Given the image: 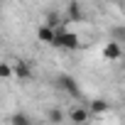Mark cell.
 Masks as SVG:
<instances>
[{
	"mask_svg": "<svg viewBox=\"0 0 125 125\" xmlns=\"http://www.w3.org/2000/svg\"><path fill=\"white\" fill-rule=\"evenodd\" d=\"M54 47H59V49H66V52H76V49L81 47V39H79V34H76V32H69L66 27H61V30H56Z\"/></svg>",
	"mask_w": 125,
	"mask_h": 125,
	"instance_id": "6da1fadb",
	"label": "cell"
},
{
	"mask_svg": "<svg viewBox=\"0 0 125 125\" xmlns=\"http://www.w3.org/2000/svg\"><path fill=\"white\" fill-rule=\"evenodd\" d=\"M54 86L59 88V91H64V93H69V96H74V98H79L81 96V88H79V81L71 76V74H59L56 79H54Z\"/></svg>",
	"mask_w": 125,
	"mask_h": 125,
	"instance_id": "7a4b0ae2",
	"label": "cell"
},
{
	"mask_svg": "<svg viewBox=\"0 0 125 125\" xmlns=\"http://www.w3.org/2000/svg\"><path fill=\"white\" fill-rule=\"evenodd\" d=\"M120 56H123V44L115 42V39H110V42L103 47V59H105V61H115V59H120Z\"/></svg>",
	"mask_w": 125,
	"mask_h": 125,
	"instance_id": "3957f363",
	"label": "cell"
},
{
	"mask_svg": "<svg viewBox=\"0 0 125 125\" xmlns=\"http://www.w3.org/2000/svg\"><path fill=\"white\" fill-rule=\"evenodd\" d=\"M88 118H91V110L83 108V105H76V108L69 110V120L74 125H83V123H88Z\"/></svg>",
	"mask_w": 125,
	"mask_h": 125,
	"instance_id": "277c9868",
	"label": "cell"
},
{
	"mask_svg": "<svg viewBox=\"0 0 125 125\" xmlns=\"http://www.w3.org/2000/svg\"><path fill=\"white\" fill-rule=\"evenodd\" d=\"M12 69H15V76H17L20 81H30V79H32V69H30V64H27L25 59H17Z\"/></svg>",
	"mask_w": 125,
	"mask_h": 125,
	"instance_id": "5b68a950",
	"label": "cell"
},
{
	"mask_svg": "<svg viewBox=\"0 0 125 125\" xmlns=\"http://www.w3.org/2000/svg\"><path fill=\"white\" fill-rule=\"evenodd\" d=\"M37 39H39L42 44H54L56 30H52V27H47V25H39V27H37Z\"/></svg>",
	"mask_w": 125,
	"mask_h": 125,
	"instance_id": "8992f818",
	"label": "cell"
},
{
	"mask_svg": "<svg viewBox=\"0 0 125 125\" xmlns=\"http://www.w3.org/2000/svg\"><path fill=\"white\" fill-rule=\"evenodd\" d=\"M66 17H69L71 22H81V20H83V8H81V3H76V0L69 3V5H66Z\"/></svg>",
	"mask_w": 125,
	"mask_h": 125,
	"instance_id": "52a82bcc",
	"label": "cell"
},
{
	"mask_svg": "<svg viewBox=\"0 0 125 125\" xmlns=\"http://www.w3.org/2000/svg\"><path fill=\"white\" fill-rule=\"evenodd\" d=\"M47 123H49V125L64 123V110H61V108H49V110H47Z\"/></svg>",
	"mask_w": 125,
	"mask_h": 125,
	"instance_id": "ba28073f",
	"label": "cell"
},
{
	"mask_svg": "<svg viewBox=\"0 0 125 125\" xmlns=\"http://www.w3.org/2000/svg\"><path fill=\"white\" fill-rule=\"evenodd\" d=\"M44 25H47V27H52V30H61V27H64V20L59 17V12H47Z\"/></svg>",
	"mask_w": 125,
	"mask_h": 125,
	"instance_id": "9c48e42d",
	"label": "cell"
},
{
	"mask_svg": "<svg viewBox=\"0 0 125 125\" xmlns=\"http://www.w3.org/2000/svg\"><path fill=\"white\" fill-rule=\"evenodd\" d=\"M110 105H108V101H103V98H96V101H91V105H88V110H91V115H101V113H105Z\"/></svg>",
	"mask_w": 125,
	"mask_h": 125,
	"instance_id": "30bf717a",
	"label": "cell"
},
{
	"mask_svg": "<svg viewBox=\"0 0 125 125\" xmlns=\"http://www.w3.org/2000/svg\"><path fill=\"white\" fill-rule=\"evenodd\" d=\"M10 125H32V120H30L27 113H15L10 118Z\"/></svg>",
	"mask_w": 125,
	"mask_h": 125,
	"instance_id": "8fae6325",
	"label": "cell"
},
{
	"mask_svg": "<svg viewBox=\"0 0 125 125\" xmlns=\"http://www.w3.org/2000/svg\"><path fill=\"white\" fill-rule=\"evenodd\" d=\"M12 74H15V69L8 64V61H3V64H0V79H10Z\"/></svg>",
	"mask_w": 125,
	"mask_h": 125,
	"instance_id": "7c38bea8",
	"label": "cell"
},
{
	"mask_svg": "<svg viewBox=\"0 0 125 125\" xmlns=\"http://www.w3.org/2000/svg\"><path fill=\"white\" fill-rule=\"evenodd\" d=\"M113 37H115V42H125V27H115Z\"/></svg>",
	"mask_w": 125,
	"mask_h": 125,
	"instance_id": "4fadbf2b",
	"label": "cell"
}]
</instances>
